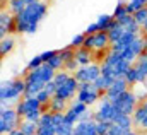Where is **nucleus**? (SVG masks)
Instances as JSON below:
<instances>
[{"label": "nucleus", "mask_w": 147, "mask_h": 135, "mask_svg": "<svg viewBox=\"0 0 147 135\" xmlns=\"http://www.w3.org/2000/svg\"><path fill=\"white\" fill-rule=\"evenodd\" d=\"M84 48L94 51V53H103L106 55L111 50V41L106 31H99L96 34H86V41H84Z\"/></svg>", "instance_id": "7"}, {"label": "nucleus", "mask_w": 147, "mask_h": 135, "mask_svg": "<svg viewBox=\"0 0 147 135\" xmlns=\"http://www.w3.org/2000/svg\"><path fill=\"white\" fill-rule=\"evenodd\" d=\"M74 135H99L96 130V120H82L74 127Z\"/></svg>", "instance_id": "20"}, {"label": "nucleus", "mask_w": 147, "mask_h": 135, "mask_svg": "<svg viewBox=\"0 0 147 135\" xmlns=\"http://www.w3.org/2000/svg\"><path fill=\"white\" fill-rule=\"evenodd\" d=\"M113 82H115L113 79L106 77V75H101V77H98V79H96V80H94L92 84H94V87H96L98 91H101V92L105 94V92H106V91L110 89V86L113 84Z\"/></svg>", "instance_id": "27"}, {"label": "nucleus", "mask_w": 147, "mask_h": 135, "mask_svg": "<svg viewBox=\"0 0 147 135\" xmlns=\"http://www.w3.org/2000/svg\"><path fill=\"white\" fill-rule=\"evenodd\" d=\"M137 89H134V92H135V96H137V99L139 103H144L147 101V84H140V86H135Z\"/></svg>", "instance_id": "38"}, {"label": "nucleus", "mask_w": 147, "mask_h": 135, "mask_svg": "<svg viewBox=\"0 0 147 135\" xmlns=\"http://www.w3.org/2000/svg\"><path fill=\"white\" fill-rule=\"evenodd\" d=\"M125 135H140V134H139V130H137V128H132V130L125 132Z\"/></svg>", "instance_id": "49"}, {"label": "nucleus", "mask_w": 147, "mask_h": 135, "mask_svg": "<svg viewBox=\"0 0 147 135\" xmlns=\"http://www.w3.org/2000/svg\"><path fill=\"white\" fill-rule=\"evenodd\" d=\"M142 43H144V51H147V34H142Z\"/></svg>", "instance_id": "51"}, {"label": "nucleus", "mask_w": 147, "mask_h": 135, "mask_svg": "<svg viewBox=\"0 0 147 135\" xmlns=\"http://www.w3.org/2000/svg\"><path fill=\"white\" fill-rule=\"evenodd\" d=\"M142 34H147V21L144 22V26H142Z\"/></svg>", "instance_id": "52"}, {"label": "nucleus", "mask_w": 147, "mask_h": 135, "mask_svg": "<svg viewBox=\"0 0 147 135\" xmlns=\"http://www.w3.org/2000/svg\"><path fill=\"white\" fill-rule=\"evenodd\" d=\"M21 123H22V120H21L19 113L16 111V108L2 104V108H0V134L2 135L10 134L12 130L19 128Z\"/></svg>", "instance_id": "6"}, {"label": "nucleus", "mask_w": 147, "mask_h": 135, "mask_svg": "<svg viewBox=\"0 0 147 135\" xmlns=\"http://www.w3.org/2000/svg\"><path fill=\"white\" fill-rule=\"evenodd\" d=\"M111 14H113V17H115L116 21H120L121 17H125V16L128 14V12H127V2H125V0H120V2L116 3V7L113 9Z\"/></svg>", "instance_id": "31"}, {"label": "nucleus", "mask_w": 147, "mask_h": 135, "mask_svg": "<svg viewBox=\"0 0 147 135\" xmlns=\"http://www.w3.org/2000/svg\"><path fill=\"white\" fill-rule=\"evenodd\" d=\"M87 111H89V106H87V104L74 99V101H70L67 111H65V122L70 123V125H77V123L84 118V115H86Z\"/></svg>", "instance_id": "12"}, {"label": "nucleus", "mask_w": 147, "mask_h": 135, "mask_svg": "<svg viewBox=\"0 0 147 135\" xmlns=\"http://www.w3.org/2000/svg\"><path fill=\"white\" fill-rule=\"evenodd\" d=\"M146 53H147V51H146Z\"/></svg>", "instance_id": "54"}, {"label": "nucleus", "mask_w": 147, "mask_h": 135, "mask_svg": "<svg viewBox=\"0 0 147 135\" xmlns=\"http://www.w3.org/2000/svg\"><path fill=\"white\" fill-rule=\"evenodd\" d=\"M84 41H86V33H79V34H75V36H72L70 46H72L74 50H79V48L84 46Z\"/></svg>", "instance_id": "37"}, {"label": "nucleus", "mask_w": 147, "mask_h": 135, "mask_svg": "<svg viewBox=\"0 0 147 135\" xmlns=\"http://www.w3.org/2000/svg\"><path fill=\"white\" fill-rule=\"evenodd\" d=\"M125 132H128V130H123L121 127L111 123V128H110V132H108V135H125Z\"/></svg>", "instance_id": "45"}, {"label": "nucleus", "mask_w": 147, "mask_h": 135, "mask_svg": "<svg viewBox=\"0 0 147 135\" xmlns=\"http://www.w3.org/2000/svg\"><path fill=\"white\" fill-rule=\"evenodd\" d=\"M14 45H16V41H14L12 36H5V38H2V39H0V55L5 57L7 53H10V51L14 50Z\"/></svg>", "instance_id": "28"}, {"label": "nucleus", "mask_w": 147, "mask_h": 135, "mask_svg": "<svg viewBox=\"0 0 147 135\" xmlns=\"http://www.w3.org/2000/svg\"><path fill=\"white\" fill-rule=\"evenodd\" d=\"M65 122V113H53V123L55 127H60Z\"/></svg>", "instance_id": "46"}, {"label": "nucleus", "mask_w": 147, "mask_h": 135, "mask_svg": "<svg viewBox=\"0 0 147 135\" xmlns=\"http://www.w3.org/2000/svg\"><path fill=\"white\" fill-rule=\"evenodd\" d=\"M101 98H103V92L98 91L94 87V84L82 82L79 86V91H77V98L75 99L84 103V104H87V106H94V104H98V103L101 101Z\"/></svg>", "instance_id": "8"}, {"label": "nucleus", "mask_w": 147, "mask_h": 135, "mask_svg": "<svg viewBox=\"0 0 147 135\" xmlns=\"http://www.w3.org/2000/svg\"><path fill=\"white\" fill-rule=\"evenodd\" d=\"M144 7H147V0H127V12L130 16H134Z\"/></svg>", "instance_id": "29"}, {"label": "nucleus", "mask_w": 147, "mask_h": 135, "mask_svg": "<svg viewBox=\"0 0 147 135\" xmlns=\"http://www.w3.org/2000/svg\"><path fill=\"white\" fill-rule=\"evenodd\" d=\"M134 19H135V22H137V24L144 26V22L147 21V7L140 9L139 12H135V14H134Z\"/></svg>", "instance_id": "42"}, {"label": "nucleus", "mask_w": 147, "mask_h": 135, "mask_svg": "<svg viewBox=\"0 0 147 135\" xmlns=\"http://www.w3.org/2000/svg\"><path fill=\"white\" fill-rule=\"evenodd\" d=\"M99 63H101V75H106V77H110L113 80L125 79L127 72H128L130 67L134 65V63L127 62V60L121 57V53H118V51H115V50H110V51L103 57V60H101Z\"/></svg>", "instance_id": "2"}, {"label": "nucleus", "mask_w": 147, "mask_h": 135, "mask_svg": "<svg viewBox=\"0 0 147 135\" xmlns=\"http://www.w3.org/2000/svg\"><path fill=\"white\" fill-rule=\"evenodd\" d=\"M111 128V122H96V130L99 135H108Z\"/></svg>", "instance_id": "41"}, {"label": "nucleus", "mask_w": 147, "mask_h": 135, "mask_svg": "<svg viewBox=\"0 0 147 135\" xmlns=\"http://www.w3.org/2000/svg\"><path fill=\"white\" fill-rule=\"evenodd\" d=\"M45 91H48L51 96H55V92H57V86H55V82L51 80V82H48L46 86H45Z\"/></svg>", "instance_id": "48"}, {"label": "nucleus", "mask_w": 147, "mask_h": 135, "mask_svg": "<svg viewBox=\"0 0 147 135\" xmlns=\"http://www.w3.org/2000/svg\"><path fill=\"white\" fill-rule=\"evenodd\" d=\"M26 7H28V5H26L24 0H7V10H9L10 14H14V16L21 14Z\"/></svg>", "instance_id": "26"}, {"label": "nucleus", "mask_w": 147, "mask_h": 135, "mask_svg": "<svg viewBox=\"0 0 147 135\" xmlns=\"http://www.w3.org/2000/svg\"><path fill=\"white\" fill-rule=\"evenodd\" d=\"M86 34H96V33H99V29H98V24L96 22H91L87 28H86V31H84Z\"/></svg>", "instance_id": "47"}, {"label": "nucleus", "mask_w": 147, "mask_h": 135, "mask_svg": "<svg viewBox=\"0 0 147 135\" xmlns=\"http://www.w3.org/2000/svg\"><path fill=\"white\" fill-rule=\"evenodd\" d=\"M45 65V62H43V58H41V55H36V57H33L29 62H28V65H26V68H28V72H33V70H36V68L43 67Z\"/></svg>", "instance_id": "36"}, {"label": "nucleus", "mask_w": 147, "mask_h": 135, "mask_svg": "<svg viewBox=\"0 0 147 135\" xmlns=\"http://www.w3.org/2000/svg\"><path fill=\"white\" fill-rule=\"evenodd\" d=\"M123 34H125V28H123L120 22H116V26H115V28H111L110 31H108V36H110L111 45H115L116 41H120Z\"/></svg>", "instance_id": "30"}, {"label": "nucleus", "mask_w": 147, "mask_h": 135, "mask_svg": "<svg viewBox=\"0 0 147 135\" xmlns=\"http://www.w3.org/2000/svg\"><path fill=\"white\" fill-rule=\"evenodd\" d=\"M142 53H146L144 51V43H142V36H139L130 46H127L123 51H121V57L127 60V62H130V63H135L137 62V58L142 55Z\"/></svg>", "instance_id": "15"}, {"label": "nucleus", "mask_w": 147, "mask_h": 135, "mask_svg": "<svg viewBox=\"0 0 147 135\" xmlns=\"http://www.w3.org/2000/svg\"><path fill=\"white\" fill-rule=\"evenodd\" d=\"M113 104H115L118 115H130V116H132L134 111H135V108L139 106V99H137L134 89H130V91H127L125 94H121L118 99H115Z\"/></svg>", "instance_id": "9"}, {"label": "nucleus", "mask_w": 147, "mask_h": 135, "mask_svg": "<svg viewBox=\"0 0 147 135\" xmlns=\"http://www.w3.org/2000/svg\"><path fill=\"white\" fill-rule=\"evenodd\" d=\"M38 135H57V127L53 123V113L45 109L41 120L38 122Z\"/></svg>", "instance_id": "18"}, {"label": "nucleus", "mask_w": 147, "mask_h": 135, "mask_svg": "<svg viewBox=\"0 0 147 135\" xmlns=\"http://www.w3.org/2000/svg\"><path fill=\"white\" fill-rule=\"evenodd\" d=\"M12 33H16V16L5 9L0 12V38L10 36Z\"/></svg>", "instance_id": "16"}, {"label": "nucleus", "mask_w": 147, "mask_h": 135, "mask_svg": "<svg viewBox=\"0 0 147 135\" xmlns=\"http://www.w3.org/2000/svg\"><path fill=\"white\" fill-rule=\"evenodd\" d=\"M36 98H38V101L41 103V106H43V108H48V104H50V101H51V98H53V96H51L48 91H45V89H43L41 92H38V94H36Z\"/></svg>", "instance_id": "39"}, {"label": "nucleus", "mask_w": 147, "mask_h": 135, "mask_svg": "<svg viewBox=\"0 0 147 135\" xmlns=\"http://www.w3.org/2000/svg\"><path fill=\"white\" fill-rule=\"evenodd\" d=\"M26 2V5H29V3H34V2H38V0H24Z\"/></svg>", "instance_id": "53"}, {"label": "nucleus", "mask_w": 147, "mask_h": 135, "mask_svg": "<svg viewBox=\"0 0 147 135\" xmlns=\"http://www.w3.org/2000/svg\"><path fill=\"white\" fill-rule=\"evenodd\" d=\"M130 89H132V87L128 86V82H127L125 79H118V80H115L110 86V89L103 94V98H106V99H110V101L113 103L115 99H118L121 94H125V92L130 91Z\"/></svg>", "instance_id": "17"}, {"label": "nucleus", "mask_w": 147, "mask_h": 135, "mask_svg": "<svg viewBox=\"0 0 147 135\" xmlns=\"http://www.w3.org/2000/svg\"><path fill=\"white\" fill-rule=\"evenodd\" d=\"M57 53H58L57 50H46V51H43V53H41V58H43V62H45V63H48V62H50Z\"/></svg>", "instance_id": "44"}, {"label": "nucleus", "mask_w": 147, "mask_h": 135, "mask_svg": "<svg viewBox=\"0 0 147 135\" xmlns=\"http://www.w3.org/2000/svg\"><path fill=\"white\" fill-rule=\"evenodd\" d=\"M80 67L79 65V62L75 60V58H72V60H69V62H65V65H63V70H67V72H70V74H75L77 72V68Z\"/></svg>", "instance_id": "43"}, {"label": "nucleus", "mask_w": 147, "mask_h": 135, "mask_svg": "<svg viewBox=\"0 0 147 135\" xmlns=\"http://www.w3.org/2000/svg\"><path fill=\"white\" fill-rule=\"evenodd\" d=\"M48 5L43 0L29 3L21 14L16 16V33L19 34H34L38 31L39 22L46 17Z\"/></svg>", "instance_id": "1"}, {"label": "nucleus", "mask_w": 147, "mask_h": 135, "mask_svg": "<svg viewBox=\"0 0 147 135\" xmlns=\"http://www.w3.org/2000/svg\"><path fill=\"white\" fill-rule=\"evenodd\" d=\"M132 120H134V128L147 132V101L139 103V106L132 115Z\"/></svg>", "instance_id": "19"}, {"label": "nucleus", "mask_w": 147, "mask_h": 135, "mask_svg": "<svg viewBox=\"0 0 147 135\" xmlns=\"http://www.w3.org/2000/svg\"><path fill=\"white\" fill-rule=\"evenodd\" d=\"M74 127L75 125H70V123L63 122L60 127H57V135H74Z\"/></svg>", "instance_id": "40"}, {"label": "nucleus", "mask_w": 147, "mask_h": 135, "mask_svg": "<svg viewBox=\"0 0 147 135\" xmlns=\"http://www.w3.org/2000/svg\"><path fill=\"white\" fill-rule=\"evenodd\" d=\"M46 65H48L50 68H53L55 72H60V70H63V65H65V63H63L62 57H60V55L57 53V55H55V57H53V58H51V60H50V62H48Z\"/></svg>", "instance_id": "35"}, {"label": "nucleus", "mask_w": 147, "mask_h": 135, "mask_svg": "<svg viewBox=\"0 0 147 135\" xmlns=\"http://www.w3.org/2000/svg\"><path fill=\"white\" fill-rule=\"evenodd\" d=\"M36 135H38V134H36Z\"/></svg>", "instance_id": "55"}, {"label": "nucleus", "mask_w": 147, "mask_h": 135, "mask_svg": "<svg viewBox=\"0 0 147 135\" xmlns=\"http://www.w3.org/2000/svg\"><path fill=\"white\" fill-rule=\"evenodd\" d=\"M139 38V34H134V33H128V31H125V34L121 36V39L120 41H116L115 45H111V50H115V51H118V53H121L127 46H130L135 39Z\"/></svg>", "instance_id": "21"}, {"label": "nucleus", "mask_w": 147, "mask_h": 135, "mask_svg": "<svg viewBox=\"0 0 147 135\" xmlns=\"http://www.w3.org/2000/svg\"><path fill=\"white\" fill-rule=\"evenodd\" d=\"M74 77L82 84V82H94L98 77H101V63L99 62H92L91 65L86 67H79L77 72L74 74Z\"/></svg>", "instance_id": "11"}, {"label": "nucleus", "mask_w": 147, "mask_h": 135, "mask_svg": "<svg viewBox=\"0 0 147 135\" xmlns=\"http://www.w3.org/2000/svg\"><path fill=\"white\" fill-rule=\"evenodd\" d=\"M116 115H118V111H116L115 104L106 98H101V101L98 103V108L94 109V120L96 122H111L113 123Z\"/></svg>", "instance_id": "10"}, {"label": "nucleus", "mask_w": 147, "mask_h": 135, "mask_svg": "<svg viewBox=\"0 0 147 135\" xmlns=\"http://www.w3.org/2000/svg\"><path fill=\"white\" fill-rule=\"evenodd\" d=\"M125 80L128 82L130 87H135V86H140V84H147V53H142L137 58V62L127 72Z\"/></svg>", "instance_id": "5"}, {"label": "nucleus", "mask_w": 147, "mask_h": 135, "mask_svg": "<svg viewBox=\"0 0 147 135\" xmlns=\"http://www.w3.org/2000/svg\"><path fill=\"white\" fill-rule=\"evenodd\" d=\"M70 77H72V74H70V72H67V70H60V72H57V74H55V77H53V82H55L57 89H58L60 86H63Z\"/></svg>", "instance_id": "33"}, {"label": "nucleus", "mask_w": 147, "mask_h": 135, "mask_svg": "<svg viewBox=\"0 0 147 135\" xmlns=\"http://www.w3.org/2000/svg\"><path fill=\"white\" fill-rule=\"evenodd\" d=\"M19 128L22 130L24 135H36L38 134V123L36 122H26V120H22V123H21Z\"/></svg>", "instance_id": "32"}, {"label": "nucleus", "mask_w": 147, "mask_h": 135, "mask_svg": "<svg viewBox=\"0 0 147 135\" xmlns=\"http://www.w3.org/2000/svg\"><path fill=\"white\" fill-rule=\"evenodd\" d=\"M58 55L62 57V60H63V63H65V62L75 58V50H74L70 45H67V46H63L62 50H58Z\"/></svg>", "instance_id": "34"}, {"label": "nucleus", "mask_w": 147, "mask_h": 135, "mask_svg": "<svg viewBox=\"0 0 147 135\" xmlns=\"http://www.w3.org/2000/svg\"><path fill=\"white\" fill-rule=\"evenodd\" d=\"M7 135H24V134H22V130H21V128H16V130H12L10 134H7Z\"/></svg>", "instance_id": "50"}, {"label": "nucleus", "mask_w": 147, "mask_h": 135, "mask_svg": "<svg viewBox=\"0 0 147 135\" xmlns=\"http://www.w3.org/2000/svg\"><path fill=\"white\" fill-rule=\"evenodd\" d=\"M75 60L79 62V65L80 67H86V65H91L92 62H94V51H91V50H87V48H79V50H75Z\"/></svg>", "instance_id": "22"}, {"label": "nucleus", "mask_w": 147, "mask_h": 135, "mask_svg": "<svg viewBox=\"0 0 147 135\" xmlns=\"http://www.w3.org/2000/svg\"><path fill=\"white\" fill-rule=\"evenodd\" d=\"M69 104H70L69 101L53 96L51 101H50V104H48V111H51V113H65L67 108H69Z\"/></svg>", "instance_id": "23"}, {"label": "nucleus", "mask_w": 147, "mask_h": 135, "mask_svg": "<svg viewBox=\"0 0 147 135\" xmlns=\"http://www.w3.org/2000/svg\"><path fill=\"white\" fill-rule=\"evenodd\" d=\"M24 94H26V80H24V77L9 79L0 87V101H2V104H7V106H10L12 103L17 104L24 98Z\"/></svg>", "instance_id": "4"}, {"label": "nucleus", "mask_w": 147, "mask_h": 135, "mask_svg": "<svg viewBox=\"0 0 147 135\" xmlns=\"http://www.w3.org/2000/svg\"><path fill=\"white\" fill-rule=\"evenodd\" d=\"M113 123L118 125V127H121L123 130H132L134 128V120H132L130 115H116V118L113 120Z\"/></svg>", "instance_id": "25"}, {"label": "nucleus", "mask_w": 147, "mask_h": 135, "mask_svg": "<svg viewBox=\"0 0 147 135\" xmlns=\"http://www.w3.org/2000/svg\"><path fill=\"white\" fill-rule=\"evenodd\" d=\"M16 111L19 113V116L21 118H24L28 113H31V111H36V109H45L43 106H41V103L38 101L36 96H24L21 101L17 103L16 106Z\"/></svg>", "instance_id": "14"}, {"label": "nucleus", "mask_w": 147, "mask_h": 135, "mask_svg": "<svg viewBox=\"0 0 147 135\" xmlns=\"http://www.w3.org/2000/svg\"><path fill=\"white\" fill-rule=\"evenodd\" d=\"M79 86H80V82L75 79V77H70L63 86H60L58 89H57V92H55V96L57 98H62V99H65V101H74V98H77V91H79Z\"/></svg>", "instance_id": "13"}, {"label": "nucleus", "mask_w": 147, "mask_h": 135, "mask_svg": "<svg viewBox=\"0 0 147 135\" xmlns=\"http://www.w3.org/2000/svg\"><path fill=\"white\" fill-rule=\"evenodd\" d=\"M55 74L57 72L53 68H50L46 63L43 67L33 70V72H26V75H24V80H26V94L24 96H36L38 92H41L45 89V86L53 80Z\"/></svg>", "instance_id": "3"}, {"label": "nucleus", "mask_w": 147, "mask_h": 135, "mask_svg": "<svg viewBox=\"0 0 147 135\" xmlns=\"http://www.w3.org/2000/svg\"><path fill=\"white\" fill-rule=\"evenodd\" d=\"M113 21H115L113 14H99L98 19H96L94 22L98 24V29H99V31H106V33H108V31L111 29Z\"/></svg>", "instance_id": "24"}]
</instances>
